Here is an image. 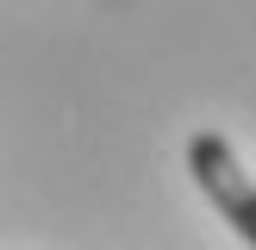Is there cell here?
Masks as SVG:
<instances>
[{"mask_svg": "<svg viewBox=\"0 0 256 250\" xmlns=\"http://www.w3.org/2000/svg\"><path fill=\"white\" fill-rule=\"evenodd\" d=\"M188 175H194V188L212 200V212L256 250V175L238 162L232 138L194 132V138H188Z\"/></svg>", "mask_w": 256, "mask_h": 250, "instance_id": "cell-1", "label": "cell"}]
</instances>
